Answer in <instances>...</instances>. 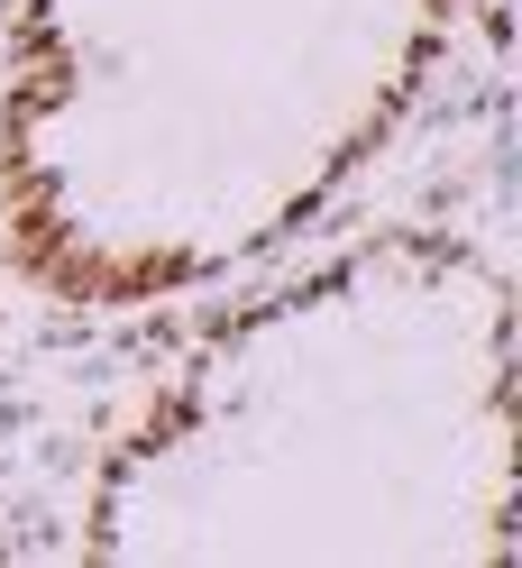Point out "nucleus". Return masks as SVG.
<instances>
[{
	"mask_svg": "<svg viewBox=\"0 0 522 568\" xmlns=\"http://www.w3.org/2000/svg\"><path fill=\"white\" fill-rule=\"evenodd\" d=\"M459 0H19L0 257L74 312H147L275 257L403 101Z\"/></svg>",
	"mask_w": 522,
	"mask_h": 568,
	"instance_id": "f257e3e1",
	"label": "nucleus"
},
{
	"mask_svg": "<svg viewBox=\"0 0 522 568\" xmlns=\"http://www.w3.org/2000/svg\"><path fill=\"white\" fill-rule=\"evenodd\" d=\"M504 294L459 257L294 284L156 413L111 550H495Z\"/></svg>",
	"mask_w": 522,
	"mask_h": 568,
	"instance_id": "f03ea898",
	"label": "nucleus"
}]
</instances>
